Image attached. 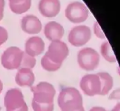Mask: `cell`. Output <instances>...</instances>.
<instances>
[{"mask_svg":"<svg viewBox=\"0 0 120 111\" xmlns=\"http://www.w3.org/2000/svg\"><path fill=\"white\" fill-rule=\"evenodd\" d=\"M41 66L45 71L48 72H55L59 70L62 67V65L55 64L50 61L45 55H44L41 59Z\"/></svg>","mask_w":120,"mask_h":111,"instance_id":"17","label":"cell"},{"mask_svg":"<svg viewBox=\"0 0 120 111\" xmlns=\"http://www.w3.org/2000/svg\"><path fill=\"white\" fill-rule=\"evenodd\" d=\"M108 99L109 100H119L120 101V88L113 90L109 93Z\"/></svg>","mask_w":120,"mask_h":111,"instance_id":"22","label":"cell"},{"mask_svg":"<svg viewBox=\"0 0 120 111\" xmlns=\"http://www.w3.org/2000/svg\"><path fill=\"white\" fill-rule=\"evenodd\" d=\"M100 54L102 56V58L109 63L113 64L116 62V58L108 41H105L101 44Z\"/></svg>","mask_w":120,"mask_h":111,"instance_id":"16","label":"cell"},{"mask_svg":"<svg viewBox=\"0 0 120 111\" xmlns=\"http://www.w3.org/2000/svg\"><path fill=\"white\" fill-rule=\"evenodd\" d=\"M45 51V42L39 36L29 38L25 43V53L33 57L41 55Z\"/></svg>","mask_w":120,"mask_h":111,"instance_id":"12","label":"cell"},{"mask_svg":"<svg viewBox=\"0 0 120 111\" xmlns=\"http://www.w3.org/2000/svg\"><path fill=\"white\" fill-rule=\"evenodd\" d=\"M5 6L4 0H0V21L3 19L4 17V8Z\"/></svg>","mask_w":120,"mask_h":111,"instance_id":"23","label":"cell"},{"mask_svg":"<svg viewBox=\"0 0 120 111\" xmlns=\"http://www.w3.org/2000/svg\"><path fill=\"white\" fill-rule=\"evenodd\" d=\"M65 16L74 24L84 22L88 17V10L82 2H74L69 4L65 10Z\"/></svg>","mask_w":120,"mask_h":111,"instance_id":"8","label":"cell"},{"mask_svg":"<svg viewBox=\"0 0 120 111\" xmlns=\"http://www.w3.org/2000/svg\"><path fill=\"white\" fill-rule=\"evenodd\" d=\"M111 111H120V102H117V103L113 107V108L111 110Z\"/></svg>","mask_w":120,"mask_h":111,"instance_id":"26","label":"cell"},{"mask_svg":"<svg viewBox=\"0 0 120 111\" xmlns=\"http://www.w3.org/2000/svg\"><path fill=\"white\" fill-rule=\"evenodd\" d=\"M76 111H86V110H85V108H84V107H82V108H81L80 110H76Z\"/></svg>","mask_w":120,"mask_h":111,"instance_id":"28","label":"cell"},{"mask_svg":"<svg viewBox=\"0 0 120 111\" xmlns=\"http://www.w3.org/2000/svg\"><path fill=\"white\" fill-rule=\"evenodd\" d=\"M89 111H108V110L101 106H94V107H92L89 110Z\"/></svg>","mask_w":120,"mask_h":111,"instance_id":"24","label":"cell"},{"mask_svg":"<svg viewBox=\"0 0 120 111\" xmlns=\"http://www.w3.org/2000/svg\"><path fill=\"white\" fill-rule=\"evenodd\" d=\"M100 79L101 83V96H105L109 95L114 86V79L113 77L107 72L102 71L97 73Z\"/></svg>","mask_w":120,"mask_h":111,"instance_id":"15","label":"cell"},{"mask_svg":"<svg viewBox=\"0 0 120 111\" xmlns=\"http://www.w3.org/2000/svg\"><path fill=\"white\" fill-rule=\"evenodd\" d=\"M79 85L81 91L87 96L94 97L100 95L101 83L97 73L83 76L80 81Z\"/></svg>","mask_w":120,"mask_h":111,"instance_id":"7","label":"cell"},{"mask_svg":"<svg viewBox=\"0 0 120 111\" xmlns=\"http://www.w3.org/2000/svg\"><path fill=\"white\" fill-rule=\"evenodd\" d=\"M3 89H4V85H3V82L0 79V94L2 93V92L3 91Z\"/></svg>","mask_w":120,"mask_h":111,"instance_id":"27","label":"cell"},{"mask_svg":"<svg viewBox=\"0 0 120 111\" xmlns=\"http://www.w3.org/2000/svg\"><path fill=\"white\" fill-rule=\"evenodd\" d=\"M36 64H37V60L35 57L31 56L24 52L22 58L21 68H27L33 70V68H35V66H36Z\"/></svg>","mask_w":120,"mask_h":111,"instance_id":"19","label":"cell"},{"mask_svg":"<svg viewBox=\"0 0 120 111\" xmlns=\"http://www.w3.org/2000/svg\"><path fill=\"white\" fill-rule=\"evenodd\" d=\"M91 36V30L88 26L79 25L71 29L68 36V41L72 46L81 47L86 45L90 40Z\"/></svg>","mask_w":120,"mask_h":111,"instance_id":"9","label":"cell"},{"mask_svg":"<svg viewBox=\"0 0 120 111\" xmlns=\"http://www.w3.org/2000/svg\"><path fill=\"white\" fill-rule=\"evenodd\" d=\"M8 38L9 34L7 30L2 26H0V46L8 40Z\"/></svg>","mask_w":120,"mask_h":111,"instance_id":"21","label":"cell"},{"mask_svg":"<svg viewBox=\"0 0 120 111\" xmlns=\"http://www.w3.org/2000/svg\"><path fill=\"white\" fill-rule=\"evenodd\" d=\"M9 7L11 10L14 13L17 14H21L29 10L31 7V0H26L25 2L22 3L14 5H9Z\"/></svg>","mask_w":120,"mask_h":111,"instance_id":"18","label":"cell"},{"mask_svg":"<svg viewBox=\"0 0 120 111\" xmlns=\"http://www.w3.org/2000/svg\"><path fill=\"white\" fill-rule=\"evenodd\" d=\"M9 5H14V4L22 3L25 2L26 0H9Z\"/></svg>","mask_w":120,"mask_h":111,"instance_id":"25","label":"cell"},{"mask_svg":"<svg viewBox=\"0 0 120 111\" xmlns=\"http://www.w3.org/2000/svg\"><path fill=\"white\" fill-rule=\"evenodd\" d=\"M6 111H28V105L22 91L16 88L7 91L4 98Z\"/></svg>","mask_w":120,"mask_h":111,"instance_id":"4","label":"cell"},{"mask_svg":"<svg viewBox=\"0 0 120 111\" xmlns=\"http://www.w3.org/2000/svg\"><path fill=\"white\" fill-rule=\"evenodd\" d=\"M23 53L24 51L17 46L9 47L2 55V66L9 71L18 70L21 68Z\"/></svg>","mask_w":120,"mask_h":111,"instance_id":"5","label":"cell"},{"mask_svg":"<svg viewBox=\"0 0 120 111\" xmlns=\"http://www.w3.org/2000/svg\"><path fill=\"white\" fill-rule=\"evenodd\" d=\"M57 103L61 111H76L84 107L81 92L74 87H66L60 91Z\"/></svg>","mask_w":120,"mask_h":111,"instance_id":"1","label":"cell"},{"mask_svg":"<svg viewBox=\"0 0 120 111\" xmlns=\"http://www.w3.org/2000/svg\"><path fill=\"white\" fill-rule=\"evenodd\" d=\"M44 34L50 41H59L64 35V29L59 23L50 21L45 26Z\"/></svg>","mask_w":120,"mask_h":111,"instance_id":"14","label":"cell"},{"mask_svg":"<svg viewBox=\"0 0 120 111\" xmlns=\"http://www.w3.org/2000/svg\"><path fill=\"white\" fill-rule=\"evenodd\" d=\"M93 31H94L95 35L98 38H99L100 39H105L106 38L105 34H104L103 31L102 30L101 27L100 26V25L98 22H95L93 25Z\"/></svg>","mask_w":120,"mask_h":111,"instance_id":"20","label":"cell"},{"mask_svg":"<svg viewBox=\"0 0 120 111\" xmlns=\"http://www.w3.org/2000/svg\"><path fill=\"white\" fill-rule=\"evenodd\" d=\"M30 88L33 93L32 102L42 105L54 104V101L56 90L52 83L42 81L37 85L32 86Z\"/></svg>","mask_w":120,"mask_h":111,"instance_id":"2","label":"cell"},{"mask_svg":"<svg viewBox=\"0 0 120 111\" xmlns=\"http://www.w3.org/2000/svg\"><path fill=\"white\" fill-rule=\"evenodd\" d=\"M60 8L61 4L59 0H40L38 4L40 14L47 18L56 17L59 13Z\"/></svg>","mask_w":120,"mask_h":111,"instance_id":"10","label":"cell"},{"mask_svg":"<svg viewBox=\"0 0 120 111\" xmlns=\"http://www.w3.org/2000/svg\"><path fill=\"white\" fill-rule=\"evenodd\" d=\"M16 83L20 87L31 88L35 81V76L32 69L20 68L18 69L15 76Z\"/></svg>","mask_w":120,"mask_h":111,"instance_id":"13","label":"cell"},{"mask_svg":"<svg viewBox=\"0 0 120 111\" xmlns=\"http://www.w3.org/2000/svg\"><path fill=\"white\" fill-rule=\"evenodd\" d=\"M22 30L28 34H39L42 29V25L40 20L34 15H26L21 20Z\"/></svg>","mask_w":120,"mask_h":111,"instance_id":"11","label":"cell"},{"mask_svg":"<svg viewBox=\"0 0 120 111\" xmlns=\"http://www.w3.org/2000/svg\"><path fill=\"white\" fill-rule=\"evenodd\" d=\"M100 56L99 53L92 48L81 49L77 54V63L83 71H93L97 69L100 65Z\"/></svg>","mask_w":120,"mask_h":111,"instance_id":"3","label":"cell"},{"mask_svg":"<svg viewBox=\"0 0 120 111\" xmlns=\"http://www.w3.org/2000/svg\"><path fill=\"white\" fill-rule=\"evenodd\" d=\"M45 55L52 62L62 66L64 60L69 56V49L65 42L61 40L54 41L49 43Z\"/></svg>","mask_w":120,"mask_h":111,"instance_id":"6","label":"cell"}]
</instances>
